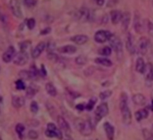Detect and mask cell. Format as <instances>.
<instances>
[{
  "mask_svg": "<svg viewBox=\"0 0 153 140\" xmlns=\"http://www.w3.org/2000/svg\"><path fill=\"white\" fill-rule=\"evenodd\" d=\"M45 135L49 138H56L58 139H62L63 134L61 130L57 127L53 123H48L47 125V130H45Z\"/></svg>",
  "mask_w": 153,
  "mask_h": 140,
  "instance_id": "3957f363",
  "label": "cell"
},
{
  "mask_svg": "<svg viewBox=\"0 0 153 140\" xmlns=\"http://www.w3.org/2000/svg\"><path fill=\"white\" fill-rule=\"evenodd\" d=\"M48 59L52 61L53 62H56L59 61V57L56 54L54 53L53 52H48Z\"/></svg>",
  "mask_w": 153,
  "mask_h": 140,
  "instance_id": "f35d334b",
  "label": "cell"
},
{
  "mask_svg": "<svg viewBox=\"0 0 153 140\" xmlns=\"http://www.w3.org/2000/svg\"><path fill=\"white\" fill-rule=\"evenodd\" d=\"M76 109L80 110V111H83V110H84L86 109V106L83 104H79L76 106Z\"/></svg>",
  "mask_w": 153,
  "mask_h": 140,
  "instance_id": "f6af8a7d",
  "label": "cell"
},
{
  "mask_svg": "<svg viewBox=\"0 0 153 140\" xmlns=\"http://www.w3.org/2000/svg\"><path fill=\"white\" fill-rule=\"evenodd\" d=\"M38 91V88H37L36 85H31L26 88V95L27 98H32L35 95L37 94Z\"/></svg>",
  "mask_w": 153,
  "mask_h": 140,
  "instance_id": "d4e9b609",
  "label": "cell"
},
{
  "mask_svg": "<svg viewBox=\"0 0 153 140\" xmlns=\"http://www.w3.org/2000/svg\"><path fill=\"white\" fill-rule=\"evenodd\" d=\"M126 49L131 55L136 53V47H135L134 42V37L131 33H128L127 38H126Z\"/></svg>",
  "mask_w": 153,
  "mask_h": 140,
  "instance_id": "4fadbf2b",
  "label": "cell"
},
{
  "mask_svg": "<svg viewBox=\"0 0 153 140\" xmlns=\"http://www.w3.org/2000/svg\"><path fill=\"white\" fill-rule=\"evenodd\" d=\"M112 95V91L110 90H106V91H102V92L100 93L99 98H101L102 101L107 99L108 98H110Z\"/></svg>",
  "mask_w": 153,
  "mask_h": 140,
  "instance_id": "d590c367",
  "label": "cell"
},
{
  "mask_svg": "<svg viewBox=\"0 0 153 140\" xmlns=\"http://www.w3.org/2000/svg\"><path fill=\"white\" fill-rule=\"evenodd\" d=\"M51 31V28H45V29H44L43 30L41 31V35H48V33H50Z\"/></svg>",
  "mask_w": 153,
  "mask_h": 140,
  "instance_id": "ee69618b",
  "label": "cell"
},
{
  "mask_svg": "<svg viewBox=\"0 0 153 140\" xmlns=\"http://www.w3.org/2000/svg\"><path fill=\"white\" fill-rule=\"evenodd\" d=\"M146 67L148 68V72L146 74V82H150L152 83L153 82V64H149V65H146Z\"/></svg>",
  "mask_w": 153,
  "mask_h": 140,
  "instance_id": "83f0119b",
  "label": "cell"
},
{
  "mask_svg": "<svg viewBox=\"0 0 153 140\" xmlns=\"http://www.w3.org/2000/svg\"><path fill=\"white\" fill-rule=\"evenodd\" d=\"M39 110V107H38V104L36 101H32L30 104V110L32 113L34 114H36L38 112Z\"/></svg>",
  "mask_w": 153,
  "mask_h": 140,
  "instance_id": "74e56055",
  "label": "cell"
},
{
  "mask_svg": "<svg viewBox=\"0 0 153 140\" xmlns=\"http://www.w3.org/2000/svg\"><path fill=\"white\" fill-rule=\"evenodd\" d=\"M134 28L135 32L137 33L141 34L143 31V23L140 17L137 14H135L134 18Z\"/></svg>",
  "mask_w": 153,
  "mask_h": 140,
  "instance_id": "2e32d148",
  "label": "cell"
},
{
  "mask_svg": "<svg viewBox=\"0 0 153 140\" xmlns=\"http://www.w3.org/2000/svg\"><path fill=\"white\" fill-rule=\"evenodd\" d=\"M45 42H40L39 44H37V46L35 47V49L32 50V57L33 59H37L40 56L41 54L43 53V51L45 49Z\"/></svg>",
  "mask_w": 153,
  "mask_h": 140,
  "instance_id": "9a60e30c",
  "label": "cell"
},
{
  "mask_svg": "<svg viewBox=\"0 0 153 140\" xmlns=\"http://www.w3.org/2000/svg\"><path fill=\"white\" fill-rule=\"evenodd\" d=\"M122 17H123V13L118 10H113L110 12V19L113 24L117 25L121 21Z\"/></svg>",
  "mask_w": 153,
  "mask_h": 140,
  "instance_id": "e0dca14e",
  "label": "cell"
},
{
  "mask_svg": "<svg viewBox=\"0 0 153 140\" xmlns=\"http://www.w3.org/2000/svg\"><path fill=\"white\" fill-rule=\"evenodd\" d=\"M35 24H36V22H35V19L29 18L26 20V26L30 30H32L35 28Z\"/></svg>",
  "mask_w": 153,
  "mask_h": 140,
  "instance_id": "ab89813d",
  "label": "cell"
},
{
  "mask_svg": "<svg viewBox=\"0 0 153 140\" xmlns=\"http://www.w3.org/2000/svg\"><path fill=\"white\" fill-rule=\"evenodd\" d=\"M75 127L84 136H89L92 134L93 127L92 123L88 120H83L81 119H76L74 121Z\"/></svg>",
  "mask_w": 153,
  "mask_h": 140,
  "instance_id": "7a4b0ae2",
  "label": "cell"
},
{
  "mask_svg": "<svg viewBox=\"0 0 153 140\" xmlns=\"http://www.w3.org/2000/svg\"><path fill=\"white\" fill-rule=\"evenodd\" d=\"M10 8L12 14L17 18H21L23 14H22L21 8L19 3L18 0H10Z\"/></svg>",
  "mask_w": 153,
  "mask_h": 140,
  "instance_id": "9c48e42d",
  "label": "cell"
},
{
  "mask_svg": "<svg viewBox=\"0 0 153 140\" xmlns=\"http://www.w3.org/2000/svg\"><path fill=\"white\" fill-rule=\"evenodd\" d=\"M75 62L78 65H84L87 63V58L85 56L80 55L75 59Z\"/></svg>",
  "mask_w": 153,
  "mask_h": 140,
  "instance_id": "1f68e13d",
  "label": "cell"
},
{
  "mask_svg": "<svg viewBox=\"0 0 153 140\" xmlns=\"http://www.w3.org/2000/svg\"><path fill=\"white\" fill-rule=\"evenodd\" d=\"M15 131L20 139H23V133L25 131V126L21 123H18L15 126Z\"/></svg>",
  "mask_w": 153,
  "mask_h": 140,
  "instance_id": "f1b7e54d",
  "label": "cell"
},
{
  "mask_svg": "<svg viewBox=\"0 0 153 140\" xmlns=\"http://www.w3.org/2000/svg\"><path fill=\"white\" fill-rule=\"evenodd\" d=\"M41 73L43 76H45L47 75V71H46V69H45V67L44 64H42V67H41Z\"/></svg>",
  "mask_w": 153,
  "mask_h": 140,
  "instance_id": "bcb514c9",
  "label": "cell"
},
{
  "mask_svg": "<svg viewBox=\"0 0 153 140\" xmlns=\"http://www.w3.org/2000/svg\"><path fill=\"white\" fill-rule=\"evenodd\" d=\"M29 61V55L28 53L23 52V51H20L19 53H16L13 61L16 65L23 66L25 65Z\"/></svg>",
  "mask_w": 153,
  "mask_h": 140,
  "instance_id": "52a82bcc",
  "label": "cell"
},
{
  "mask_svg": "<svg viewBox=\"0 0 153 140\" xmlns=\"http://www.w3.org/2000/svg\"><path fill=\"white\" fill-rule=\"evenodd\" d=\"M134 104L137 106H143L146 103V98L142 94H136L132 98Z\"/></svg>",
  "mask_w": 153,
  "mask_h": 140,
  "instance_id": "44dd1931",
  "label": "cell"
},
{
  "mask_svg": "<svg viewBox=\"0 0 153 140\" xmlns=\"http://www.w3.org/2000/svg\"><path fill=\"white\" fill-rule=\"evenodd\" d=\"M23 3L28 8H33L36 5V0H23Z\"/></svg>",
  "mask_w": 153,
  "mask_h": 140,
  "instance_id": "60d3db41",
  "label": "cell"
},
{
  "mask_svg": "<svg viewBox=\"0 0 153 140\" xmlns=\"http://www.w3.org/2000/svg\"><path fill=\"white\" fill-rule=\"evenodd\" d=\"M15 55V48H14L13 46H10V47H8L7 48V50L4 52V53L2 54V60H3L4 62L9 63L14 59Z\"/></svg>",
  "mask_w": 153,
  "mask_h": 140,
  "instance_id": "30bf717a",
  "label": "cell"
},
{
  "mask_svg": "<svg viewBox=\"0 0 153 140\" xmlns=\"http://www.w3.org/2000/svg\"><path fill=\"white\" fill-rule=\"evenodd\" d=\"M147 31L149 35L153 38V23L151 21L147 22Z\"/></svg>",
  "mask_w": 153,
  "mask_h": 140,
  "instance_id": "7bdbcfd3",
  "label": "cell"
},
{
  "mask_svg": "<svg viewBox=\"0 0 153 140\" xmlns=\"http://www.w3.org/2000/svg\"><path fill=\"white\" fill-rule=\"evenodd\" d=\"M120 108L122 113V119L125 125H130L132 121V116L128 104V95L126 93L123 92L120 96Z\"/></svg>",
  "mask_w": 153,
  "mask_h": 140,
  "instance_id": "6da1fadb",
  "label": "cell"
},
{
  "mask_svg": "<svg viewBox=\"0 0 153 140\" xmlns=\"http://www.w3.org/2000/svg\"><path fill=\"white\" fill-rule=\"evenodd\" d=\"M150 46V41L146 37H141L137 42V51L141 55H146Z\"/></svg>",
  "mask_w": 153,
  "mask_h": 140,
  "instance_id": "8992f818",
  "label": "cell"
},
{
  "mask_svg": "<svg viewBox=\"0 0 153 140\" xmlns=\"http://www.w3.org/2000/svg\"><path fill=\"white\" fill-rule=\"evenodd\" d=\"M104 130L105 132L107 138L109 140H113L114 139V135H115V129L114 127L109 122H105L104 124Z\"/></svg>",
  "mask_w": 153,
  "mask_h": 140,
  "instance_id": "5bb4252c",
  "label": "cell"
},
{
  "mask_svg": "<svg viewBox=\"0 0 153 140\" xmlns=\"http://www.w3.org/2000/svg\"><path fill=\"white\" fill-rule=\"evenodd\" d=\"M104 2H105V0H95V2L98 6H102L104 4Z\"/></svg>",
  "mask_w": 153,
  "mask_h": 140,
  "instance_id": "7dc6e473",
  "label": "cell"
},
{
  "mask_svg": "<svg viewBox=\"0 0 153 140\" xmlns=\"http://www.w3.org/2000/svg\"><path fill=\"white\" fill-rule=\"evenodd\" d=\"M31 46H32V42L30 41H25L21 42L20 44V51L27 53V51L31 48Z\"/></svg>",
  "mask_w": 153,
  "mask_h": 140,
  "instance_id": "f546056e",
  "label": "cell"
},
{
  "mask_svg": "<svg viewBox=\"0 0 153 140\" xmlns=\"http://www.w3.org/2000/svg\"><path fill=\"white\" fill-rule=\"evenodd\" d=\"M149 116V111L146 109H142L135 113V119L137 121H140L143 119H146Z\"/></svg>",
  "mask_w": 153,
  "mask_h": 140,
  "instance_id": "cb8c5ba5",
  "label": "cell"
},
{
  "mask_svg": "<svg viewBox=\"0 0 153 140\" xmlns=\"http://www.w3.org/2000/svg\"><path fill=\"white\" fill-rule=\"evenodd\" d=\"M19 76L20 77L21 79H31L32 77H31V74L29 70H23L21 71H20L19 73Z\"/></svg>",
  "mask_w": 153,
  "mask_h": 140,
  "instance_id": "d6a6232c",
  "label": "cell"
},
{
  "mask_svg": "<svg viewBox=\"0 0 153 140\" xmlns=\"http://www.w3.org/2000/svg\"><path fill=\"white\" fill-rule=\"evenodd\" d=\"M45 89L48 95L51 97H56L57 95V90L56 87L51 82H48L45 85Z\"/></svg>",
  "mask_w": 153,
  "mask_h": 140,
  "instance_id": "484cf974",
  "label": "cell"
},
{
  "mask_svg": "<svg viewBox=\"0 0 153 140\" xmlns=\"http://www.w3.org/2000/svg\"><path fill=\"white\" fill-rule=\"evenodd\" d=\"M150 109H151L152 111H153V99L152 100V104H151V106H150Z\"/></svg>",
  "mask_w": 153,
  "mask_h": 140,
  "instance_id": "681fc988",
  "label": "cell"
},
{
  "mask_svg": "<svg viewBox=\"0 0 153 140\" xmlns=\"http://www.w3.org/2000/svg\"><path fill=\"white\" fill-rule=\"evenodd\" d=\"M96 103H97V98H92L90 100H89L88 104L86 105V110H87L88 111H91V110L94 108V107H95Z\"/></svg>",
  "mask_w": 153,
  "mask_h": 140,
  "instance_id": "836d02e7",
  "label": "cell"
},
{
  "mask_svg": "<svg viewBox=\"0 0 153 140\" xmlns=\"http://www.w3.org/2000/svg\"><path fill=\"white\" fill-rule=\"evenodd\" d=\"M143 136L144 140H153V133L152 131H149V130H143Z\"/></svg>",
  "mask_w": 153,
  "mask_h": 140,
  "instance_id": "e575fe53",
  "label": "cell"
},
{
  "mask_svg": "<svg viewBox=\"0 0 153 140\" xmlns=\"http://www.w3.org/2000/svg\"><path fill=\"white\" fill-rule=\"evenodd\" d=\"M66 136L67 137H66V139L65 140H74L70 136Z\"/></svg>",
  "mask_w": 153,
  "mask_h": 140,
  "instance_id": "c3c4849f",
  "label": "cell"
},
{
  "mask_svg": "<svg viewBox=\"0 0 153 140\" xmlns=\"http://www.w3.org/2000/svg\"><path fill=\"white\" fill-rule=\"evenodd\" d=\"M76 18L82 21H88L90 20L91 12L88 8H83L79 10L76 13Z\"/></svg>",
  "mask_w": 153,
  "mask_h": 140,
  "instance_id": "7c38bea8",
  "label": "cell"
},
{
  "mask_svg": "<svg viewBox=\"0 0 153 140\" xmlns=\"http://www.w3.org/2000/svg\"><path fill=\"white\" fill-rule=\"evenodd\" d=\"M110 35H111V33L108 31L99 30L95 32L94 39H95V42L98 43V44H104L106 41H108Z\"/></svg>",
  "mask_w": 153,
  "mask_h": 140,
  "instance_id": "ba28073f",
  "label": "cell"
},
{
  "mask_svg": "<svg viewBox=\"0 0 153 140\" xmlns=\"http://www.w3.org/2000/svg\"><path fill=\"white\" fill-rule=\"evenodd\" d=\"M146 70V64L143 59L138 58L136 61V70L140 73H144Z\"/></svg>",
  "mask_w": 153,
  "mask_h": 140,
  "instance_id": "7402d4cb",
  "label": "cell"
},
{
  "mask_svg": "<svg viewBox=\"0 0 153 140\" xmlns=\"http://www.w3.org/2000/svg\"><path fill=\"white\" fill-rule=\"evenodd\" d=\"M11 103H12L13 107H15V108H21L22 107L24 106L25 99L23 97L13 96Z\"/></svg>",
  "mask_w": 153,
  "mask_h": 140,
  "instance_id": "603a6c76",
  "label": "cell"
},
{
  "mask_svg": "<svg viewBox=\"0 0 153 140\" xmlns=\"http://www.w3.org/2000/svg\"><path fill=\"white\" fill-rule=\"evenodd\" d=\"M0 140H2V138H1V137H0Z\"/></svg>",
  "mask_w": 153,
  "mask_h": 140,
  "instance_id": "816d5d0a",
  "label": "cell"
},
{
  "mask_svg": "<svg viewBox=\"0 0 153 140\" xmlns=\"http://www.w3.org/2000/svg\"><path fill=\"white\" fill-rule=\"evenodd\" d=\"M57 124L59 125V127L61 130L64 131L66 136H70L71 133V127L67 121L62 116H58L57 118Z\"/></svg>",
  "mask_w": 153,
  "mask_h": 140,
  "instance_id": "8fae6325",
  "label": "cell"
},
{
  "mask_svg": "<svg viewBox=\"0 0 153 140\" xmlns=\"http://www.w3.org/2000/svg\"><path fill=\"white\" fill-rule=\"evenodd\" d=\"M108 41L111 48L115 51V52L117 53V54L119 55V54L123 53V42H122L121 39H120L117 35H114V34H111Z\"/></svg>",
  "mask_w": 153,
  "mask_h": 140,
  "instance_id": "277c9868",
  "label": "cell"
},
{
  "mask_svg": "<svg viewBox=\"0 0 153 140\" xmlns=\"http://www.w3.org/2000/svg\"><path fill=\"white\" fill-rule=\"evenodd\" d=\"M15 86L17 90H24L26 89V85L21 79H18L15 82Z\"/></svg>",
  "mask_w": 153,
  "mask_h": 140,
  "instance_id": "8d00e7d4",
  "label": "cell"
},
{
  "mask_svg": "<svg viewBox=\"0 0 153 140\" xmlns=\"http://www.w3.org/2000/svg\"><path fill=\"white\" fill-rule=\"evenodd\" d=\"M109 113L108 104L107 103H102L97 107L95 112V119L96 122L101 121L104 117H105Z\"/></svg>",
  "mask_w": 153,
  "mask_h": 140,
  "instance_id": "5b68a950",
  "label": "cell"
},
{
  "mask_svg": "<svg viewBox=\"0 0 153 140\" xmlns=\"http://www.w3.org/2000/svg\"><path fill=\"white\" fill-rule=\"evenodd\" d=\"M152 133H153V124H152Z\"/></svg>",
  "mask_w": 153,
  "mask_h": 140,
  "instance_id": "f907efd6",
  "label": "cell"
},
{
  "mask_svg": "<svg viewBox=\"0 0 153 140\" xmlns=\"http://www.w3.org/2000/svg\"><path fill=\"white\" fill-rule=\"evenodd\" d=\"M122 28L123 30L126 31L128 28L129 24H130L131 21V14L129 12H125L123 14V17H122Z\"/></svg>",
  "mask_w": 153,
  "mask_h": 140,
  "instance_id": "d6986e66",
  "label": "cell"
},
{
  "mask_svg": "<svg viewBox=\"0 0 153 140\" xmlns=\"http://www.w3.org/2000/svg\"><path fill=\"white\" fill-rule=\"evenodd\" d=\"M98 53L101 56H109L111 55L112 53V48L110 47H104L101 48V49L98 50Z\"/></svg>",
  "mask_w": 153,
  "mask_h": 140,
  "instance_id": "4dcf8cb0",
  "label": "cell"
},
{
  "mask_svg": "<svg viewBox=\"0 0 153 140\" xmlns=\"http://www.w3.org/2000/svg\"><path fill=\"white\" fill-rule=\"evenodd\" d=\"M71 40L74 43L77 44V45H83V44H85L89 41V38H88V36H86L85 35H77L72 37L71 38Z\"/></svg>",
  "mask_w": 153,
  "mask_h": 140,
  "instance_id": "ac0fdd59",
  "label": "cell"
},
{
  "mask_svg": "<svg viewBox=\"0 0 153 140\" xmlns=\"http://www.w3.org/2000/svg\"><path fill=\"white\" fill-rule=\"evenodd\" d=\"M28 136L30 139L32 140H35L38 138V133L37 131L35 130H29L28 133Z\"/></svg>",
  "mask_w": 153,
  "mask_h": 140,
  "instance_id": "b9f144b4",
  "label": "cell"
},
{
  "mask_svg": "<svg viewBox=\"0 0 153 140\" xmlns=\"http://www.w3.org/2000/svg\"><path fill=\"white\" fill-rule=\"evenodd\" d=\"M58 51L60 53L73 54L74 53H76V47L73 45H65L58 48Z\"/></svg>",
  "mask_w": 153,
  "mask_h": 140,
  "instance_id": "ffe728a7",
  "label": "cell"
},
{
  "mask_svg": "<svg viewBox=\"0 0 153 140\" xmlns=\"http://www.w3.org/2000/svg\"><path fill=\"white\" fill-rule=\"evenodd\" d=\"M95 62L101 65L105 66V67H111L113 63L110 59L106 58H96L95 59Z\"/></svg>",
  "mask_w": 153,
  "mask_h": 140,
  "instance_id": "4316f807",
  "label": "cell"
}]
</instances>
